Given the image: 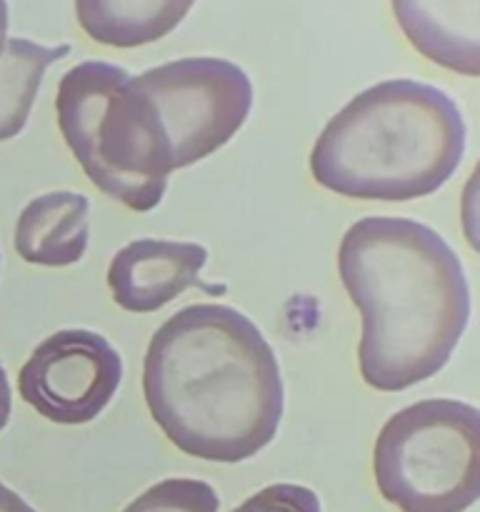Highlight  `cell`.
Returning <instances> with one entry per match:
<instances>
[{"label":"cell","mask_w":480,"mask_h":512,"mask_svg":"<svg viewBox=\"0 0 480 512\" xmlns=\"http://www.w3.org/2000/svg\"><path fill=\"white\" fill-rule=\"evenodd\" d=\"M10 413H13V393H10V383L8 375H5L3 365H0V433L8 425Z\"/></svg>","instance_id":"2e32d148"},{"label":"cell","mask_w":480,"mask_h":512,"mask_svg":"<svg viewBox=\"0 0 480 512\" xmlns=\"http://www.w3.org/2000/svg\"><path fill=\"white\" fill-rule=\"evenodd\" d=\"M90 200L55 190L30 200L15 223V253L40 268H68L83 260L90 243Z\"/></svg>","instance_id":"30bf717a"},{"label":"cell","mask_w":480,"mask_h":512,"mask_svg":"<svg viewBox=\"0 0 480 512\" xmlns=\"http://www.w3.org/2000/svg\"><path fill=\"white\" fill-rule=\"evenodd\" d=\"M133 78L155 105L175 170L230 143L253 108L248 73L223 58H180Z\"/></svg>","instance_id":"8992f818"},{"label":"cell","mask_w":480,"mask_h":512,"mask_svg":"<svg viewBox=\"0 0 480 512\" xmlns=\"http://www.w3.org/2000/svg\"><path fill=\"white\" fill-rule=\"evenodd\" d=\"M195 0H75V18L93 43L140 48L173 33Z\"/></svg>","instance_id":"8fae6325"},{"label":"cell","mask_w":480,"mask_h":512,"mask_svg":"<svg viewBox=\"0 0 480 512\" xmlns=\"http://www.w3.org/2000/svg\"><path fill=\"white\" fill-rule=\"evenodd\" d=\"M463 153L465 123L453 98L420 80H383L328 120L310 175L343 198L405 203L443 188Z\"/></svg>","instance_id":"3957f363"},{"label":"cell","mask_w":480,"mask_h":512,"mask_svg":"<svg viewBox=\"0 0 480 512\" xmlns=\"http://www.w3.org/2000/svg\"><path fill=\"white\" fill-rule=\"evenodd\" d=\"M230 512H323L320 498L305 485L275 483L258 490Z\"/></svg>","instance_id":"5bb4252c"},{"label":"cell","mask_w":480,"mask_h":512,"mask_svg":"<svg viewBox=\"0 0 480 512\" xmlns=\"http://www.w3.org/2000/svg\"><path fill=\"white\" fill-rule=\"evenodd\" d=\"M55 115L90 183L133 213L158 208L173 173L155 105L125 68L85 60L60 78Z\"/></svg>","instance_id":"277c9868"},{"label":"cell","mask_w":480,"mask_h":512,"mask_svg":"<svg viewBox=\"0 0 480 512\" xmlns=\"http://www.w3.org/2000/svg\"><path fill=\"white\" fill-rule=\"evenodd\" d=\"M338 275L360 310L358 370L380 393L430 380L448 365L470 318L455 250L410 218H363L345 230Z\"/></svg>","instance_id":"7a4b0ae2"},{"label":"cell","mask_w":480,"mask_h":512,"mask_svg":"<svg viewBox=\"0 0 480 512\" xmlns=\"http://www.w3.org/2000/svg\"><path fill=\"white\" fill-rule=\"evenodd\" d=\"M143 398L180 453L223 465L268 448L285 413L273 348L248 315L220 303L188 305L155 330Z\"/></svg>","instance_id":"6da1fadb"},{"label":"cell","mask_w":480,"mask_h":512,"mask_svg":"<svg viewBox=\"0 0 480 512\" xmlns=\"http://www.w3.org/2000/svg\"><path fill=\"white\" fill-rule=\"evenodd\" d=\"M8 43V0H0V55Z\"/></svg>","instance_id":"e0dca14e"},{"label":"cell","mask_w":480,"mask_h":512,"mask_svg":"<svg viewBox=\"0 0 480 512\" xmlns=\"http://www.w3.org/2000/svg\"><path fill=\"white\" fill-rule=\"evenodd\" d=\"M208 250L178 240H133L113 255L108 288L113 303L125 313H155L190 288H205L200 270Z\"/></svg>","instance_id":"ba28073f"},{"label":"cell","mask_w":480,"mask_h":512,"mask_svg":"<svg viewBox=\"0 0 480 512\" xmlns=\"http://www.w3.org/2000/svg\"><path fill=\"white\" fill-rule=\"evenodd\" d=\"M70 53V45H38L25 38H8L0 55V143L23 133L40 83L50 65Z\"/></svg>","instance_id":"7c38bea8"},{"label":"cell","mask_w":480,"mask_h":512,"mask_svg":"<svg viewBox=\"0 0 480 512\" xmlns=\"http://www.w3.org/2000/svg\"><path fill=\"white\" fill-rule=\"evenodd\" d=\"M380 498L400 512H465L480 495V415L460 400H420L380 428Z\"/></svg>","instance_id":"5b68a950"},{"label":"cell","mask_w":480,"mask_h":512,"mask_svg":"<svg viewBox=\"0 0 480 512\" xmlns=\"http://www.w3.org/2000/svg\"><path fill=\"white\" fill-rule=\"evenodd\" d=\"M123 512H220V498L203 480L168 478L150 485Z\"/></svg>","instance_id":"4fadbf2b"},{"label":"cell","mask_w":480,"mask_h":512,"mask_svg":"<svg viewBox=\"0 0 480 512\" xmlns=\"http://www.w3.org/2000/svg\"><path fill=\"white\" fill-rule=\"evenodd\" d=\"M408 43L438 68L478 78L480 0H390Z\"/></svg>","instance_id":"9c48e42d"},{"label":"cell","mask_w":480,"mask_h":512,"mask_svg":"<svg viewBox=\"0 0 480 512\" xmlns=\"http://www.w3.org/2000/svg\"><path fill=\"white\" fill-rule=\"evenodd\" d=\"M123 358L93 330L68 328L48 335L18 375L20 398L55 425H88L115 398Z\"/></svg>","instance_id":"52a82bcc"},{"label":"cell","mask_w":480,"mask_h":512,"mask_svg":"<svg viewBox=\"0 0 480 512\" xmlns=\"http://www.w3.org/2000/svg\"><path fill=\"white\" fill-rule=\"evenodd\" d=\"M0 512H38L30 503H25L15 490L0 483Z\"/></svg>","instance_id":"9a60e30c"}]
</instances>
